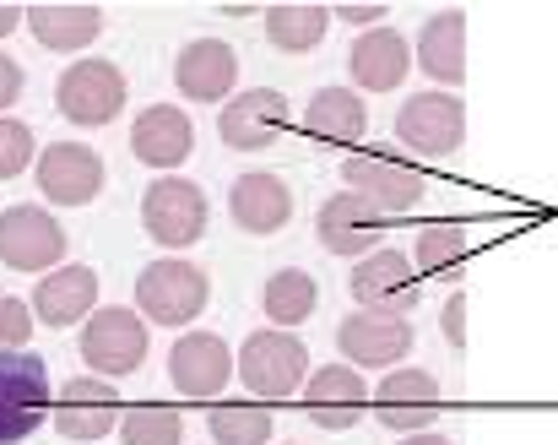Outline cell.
Instances as JSON below:
<instances>
[{
    "mask_svg": "<svg viewBox=\"0 0 558 445\" xmlns=\"http://www.w3.org/2000/svg\"><path fill=\"white\" fill-rule=\"evenodd\" d=\"M233 370H239V381H244L260 402H282V397L304 392V381H310V348H304L293 332L266 326V332H250V337L239 342Z\"/></svg>",
    "mask_w": 558,
    "mask_h": 445,
    "instance_id": "cell-1",
    "label": "cell"
},
{
    "mask_svg": "<svg viewBox=\"0 0 558 445\" xmlns=\"http://www.w3.org/2000/svg\"><path fill=\"white\" fill-rule=\"evenodd\" d=\"M125 98H131L125 71L114 60H104V55H87V60L65 65L60 82H54V109L71 125H109V120L125 115Z\"/></svg>",
    "mask_w": 558,
    "mask_h": 445,
    "instance_id": "cell-2",
    "label": "cell"
},
{
    "mask_svg": "<svg viewBox=\"0 0 558 445\" xmlns=\"http://www.w3.org/2000/svg\"><path fill=\"white\" fill-rule=\"evenodd\" d=\"M206 299H211V277L174 255L142 266V277H136V310L153 326H190L206 310Z\"/></svg>",
    "mask_w": 558,
    "mask_h": 445,
    "instance_id": "cell-3",
    "label": "cell"
},
{
    "mask_svg": "<svg viewBox=\"0 0 558 445\" xmlns=\"http://www.w3.org/2000/svg\"><path fill=\"white\" fill-rule=\"evenodd\" d=\"M54 408L49 364L33 353H0V445H22Z\"/></svg>",
    "mask_w": 558,
    "mask_h": 445,
    "instance_id": "cell-4",
    "label": "cell"
},
{
    "mask_svg": "<svg viewBox=\"0 0 558 445\" xmlns=\"http://www.w3.org/2000/svg\"><path fill=\"white\" fill-rule=\"evenodd\" d=\"M82 359L93 364V375H136L142 359H147V321L142 310H125V304H109V310H93L82 321Z\"/></svg>",
    "mask_w": 558,
    "mask_h": 445,
    "instance_id": "cell-5",
    "label": "cell"
},
{
    "mask_svg": "<svg viewBox=\"0 0 558 445\" xmlns=\"http://www.w3.org/2000/svg\"><path fill=\"white\" fill-rule=\"evenodd\" d=\"M396 142L417 158H450L466 142V104L456 93H412L396 109Z\"/></svg>",
    "mask_w": 558,
    "mask_h": 445,
    "instance_id": "cell-6",
    "label": "cell"
},
{
    "mask_svg": "<svg viewBox=\"0 0 558 445\" xmlns=\"http://www.w3.org/2000/svg\"><path fill=\"white\" fill-rule=\"evenodd\" d=\"M342 185L353 196H364L374 213H385V218H407L423 202V175L412 164H401L396 153H348Z\"/></svg>",
    "mask_w": 558,
    "mask_h": 445,
    "instance_id": "cell-7",
    "label": "cell"
},
{
    "mask_svg": "<svg viewBox=\"0 0 558 445\" xmlns=\"http://www.w3.org/2000/svg\"><path fill=\"white\" fill-rule=\"evenodd\" d=\"M206 218H211L206 191H201L195 180H180V175L153 180L147 196H142V228H147L158 244H169V250L195 244V239L206 233Z\"/></svg>",
    "mask_w": 558,
    "mask_h": 445,
    "instance_id": "cell-8",
    "label": "cell"
},
{
    "mask_svg": "<svg viewBox=\"0 0 558 445\" xmlns=\"http://www.w3.org/2000/svg\"><path fill=\"white\" fill-rule=\"evenodd\" d=\"M348 288L359 299V310H379V315H412L417 299H423V282L412 272V255L401 250H369L353 272H348Z\"/></svg>",
    "mask_w": 558,
    "mask_h": 445,
    "instance_id": "cell-9",
    "label": "cell"
},
{
    "mask_svg": "<svg viewBox=\"0 0 558 445\" xmlns=\"http://www.w3.org/2000/svg\"><path fill=\"white\" fill-rule=\"evenodd\" d=\"M49 419H54L60 441L93 445V441H104L109 430H120V392L104 375H76V381L60 386Z\"/></svg>",
    "mask_w": 558,
    "mask_h": 445,
    "instance_id": "cell-10",
    "label": "cell"
},
{
    "mask_svg": "<svg viewBox=\"0 0 558 445\" xmlns=\"http://www.w3.org/2000/svg\"><path fill=\"white\" fill-rule=\"evenodd\" d=\"M0 266L11 272H54L65 266V228L44 207H5L0 213Z\"/></svg>",
    "mask_w": 558,
    "mask_h": 445,
    "instance_id": "cell-11",
    "label": "cell"
},
{
    "mask_svg": "<svg viewBox=\"0 0 558 445\" xmlns=\"http://www.w3.org/2000/svg\"><path fill=\"white\" fill-rule=\"evenodd\" d=\"M412 321L407 315H379L359 310L337 326V348L353 370H401V359H412Z\"/></svg>",
    "mask_w": 558,
    "mask_h": 445,
    "instance_id": "cell-12",
    "label": "cell"
},
{
    "mask_svg": "<svg viewBox=\"0 0 558 445\" xmlns=\"http://www.w3.org/2000/svg\"><path fill=\"white\" fill-rule=\"evenodd\" d=\"M33 175H38L44 202H54V207H87L104 191V158L87 142H54V147H44L38 164H33Z\"/></svg>",
    "mask_w": 558,
    "mask_h": 445,
    "instance_id": "cell-13",
    "label": "cell"
},
{
    "mask_svg": "<svg viewBox=\"0 0 558 445\" xmlns=\"http://www.w3.org/2000/svg\"><path fill=\"white\" fill-rule=\"evenodd\" d=\"M288 120H293V109H288V98L277 87H250V93H239V98L222 104L217 136L233 153H260V147H271L288 131Z\"/></svg>",
    "mask_w": 558,
    "mask_h": 445,
    "instance_id": "cell-14",
    "label": "cell"
},
{
    "mask_svg": "<svg viewBox=\"0 0 558 445\" xmlns=\"http://www.w3.org/2000/svg\"><path fill=\"white\" fill-rule=\"evenodd\" d=\"M439 413V381L428 370H385L379 392H374V419L396 435H417L428 430Z\"/></svg>",
    "mask_w": 558,
    "mask_h": 445,
    "instance_id": "cell-15",
    "label": "cell"
},
{
    "mask_svg": "<svg viewBox=\"0 0 558 445\" xmlns=\"http://www.w3.org/2000/svg\"><path fill=\"white\" fill-rule=\"evenodd\" d=\"M315 239H320L331 255L364 261L369 250H379V239H385V213H374L369 202L353 196V191H337V196H326L320 213H315Z\"/></svg>",
    "mask_w": 558,
    "mask_h": 445,
    "instance_id": "cell-16",
    "label": "cell"
},
{
    "mask_svg": "<svg viewBox=\"0 0 558 445\" xmlns=\"http://www.w3.org/2000/svg\"><path fill=\"white\" fill-rule=\"evenodd\" d=\"M169 381L180 397H217L233 381V348L217 332H185L169 348Z\"/></svg>",
    "mask_w": 558,
    "mask_h": 445,
    "instance_id": "cell-17",
    "label": "cell"
},
{
    "mask_svg": "<svg viewBox=\"0 0 558 445\" xmlns=\"http://www.w3.org/2000/svg\"><path fill=\"white\" fill-rule=\"evenodd\" d=\"M369 408V386L353 364H326L304 381V419L320 430H353Z\"/></svg>",
    "mask_w": 558,
    "mask_h": 445,
    "instance_id": "cell-18",
    "label": "cell"
},
{
    "mask_svg": "<svg viewBox=\"0 0 558 445\" xmlns=\"http://www.w3.org/2000/svg\"><path fill=\"white\" fill-rule=\"evenodd\" d=\"M233 82H239V55L228 38H190L174 60V87L180 98L195 104H217V98H233Z\"/></svg>",
    "mask_w": 558,
    "mask_h": 445,
    "instance_id": "cell-19",
    "label": "cell"
},
{
    "mask_svg": "<svg viewBox=\"0 0 558 445\" xmlns=\"http://www.w3.org/2000/svg\"><path fill=\"white\" fill-rule=\"evenodd\" d=\"M27 304H33V321L65 332V326H76L98 310V272L93 266H54V272L38 277Z\"/></svg>",
    "mask_w": 558,
    "mask_h": 445,
    "instance_id": "cell-20",
    "label": "cell"
},
{
    "mask_svg": "<svg viewBox=\"0 0 558 445\" xmlns=\"http://www.w3.org/2000/svg\"><path fill=\"white\" fill-rule=\"evenodd\" d=\"M228 213H233V228H244V233H277L293 218V185L271 169L239 175L228 191Z\"/></svg>",
    "mask_w": 558,
    "mask_h": 445,
    "instance_id": "cell-21",
    "label": "cell"
},
{
    "mask_svg": "<svg viewBox=\"0 0 558 445\" xmlns=\"http://www.w3.org/2000/svg\"><path fill=\"white\" fill-rule=\"evenodd\" d=\"M195 147V125L180 104H153L136 115L131 125V153L147 164V169H180Z\"/></svg>",
    "mask_w": 558,
    "mask_h": 445,
    "instance_id": "cell-22",
    "label": "cell"
},
{
    "mask_svg": "<svg viewBox=\"0 0 558 445\" xmlns=\"http://www.w3.org/2000/svg\"><path fill=\"white\" fill-rule=\"evenodd\" d=\"M348 71L364 93H396L412 71V44L396 33V27H369L353 38L348 49Z\"/></svg>",
    "mask_w": 558,
    "mask_h": 445,
    "instance_id": "cell-23",
    "label": "cell"
},
{
    "mask_svg": "<svg viewBox=\"0 0 558 445\" xmlns=\"http://www.w3.org/2000/svg\"><path fill=\"white\" fill-rule=\"evenodd\" d=\"M417 65L434 82H450V87L466 82V11H434L417 27Z\"/></svg>",
    "mask_w": 558,
    "mask_h": 445,
    "instance_id": "cell-24",
    "label": "cell"
},
{
    "mask_svg": "<svg viewBox=\"0 0 558 445\" xmlns=\"http://www.w3.org/2000/svg\"><path fill=\"white\" fill-rule=\"evenodd\" d=\"M304 131L315 142H331V147H348V142H364L369 131V104L353 93V87H320L304 109Z\"/></svg>",
    "mask_w": 558,
    "mask_h": 445,
    "instance_id": "cell-25",
    "label": "cell"
},
{
    "mask_svg": "<svg viewBox=\"0 0 558 445\" xmlns=\"http://www.w3.org/2000/svg\"><path fill=\"white\" fill-rule=\"evenodd\" d=\"M27 27L44 49L54 55H76L104 33V5H27Z\"/></svg>",
    "mask_w": 558,
    "mask_h": 445,
    "instance_id": "cell-26",
    "label": "cell"
},
{
    "mask_svg": "<svg viewBox=\"0 0 558 445\" xmlns=\"http://www.w3.org/2000/svg\"><path fill=\"white\" fill-rule=\"evenodd\" d=\"M315 304H320V288H315V277H310V272H299V266L271 272V277H266V288H260V310H266V321H271V326H282V332L304 326V321L315 315Z\"/></svg>",
    "mask_w": 558,
    "mask_h": 445,
    "instance_id": "cell-27",
    "label": "cell"
},
{
    "mask_svg": "<svg viewBox=\"0 0 558 445\" xmlns=\"http://www.w3.org/2000/svg\"><path fill=\"white\" fill-rule=\"evenodd\" d=\"M331 33V5H266V38L282 55H310Z\"/></svg>",
    "mask_w": 558,
    "mask_h": 445,
    "instance_id": "cell-28",
    "label": "cell"
},
{
    "mask_svg": "<svg viewBox=\"0 0 558 445\" xmlns=\"http://www.w3.org/2000/svg\"><path fill=\"white\" fill-rule=\"evenodd\" d=\"M206 435L217 445H271L277 424H271V408L260 402H217L206 413Z\"/></svg>",
    "mask_w": 558,
    "mask_h": 445,
    "instance_id": "cell-29",
    "label": "cell"
},
{
    "mask_svg": "<svg viewBox=\"0 0 558 445\" xmlns=\"http://www.w3.org/2000/svg\"><path fill=\"white\" fill-rule=\"evenodd\" d=\"M120 441L125 445H185V419L169 402H142L120 413Z\"/></svg>",
    "mask_w": 558,
    "mask_h": 445,
    "instance_id": "cell-30",
    "label": "cell"
},
{
    "mask_svg": "<svg viewBox=\"0 0 558 445\" xmlns=\"http://www.w3.org/2000/svg\"><path fill=\"white\" fill-rule=\"evenodd\" d=\"M412 261H417V272H428V277H456V266L466 261V228H456V222L423 228L417 244H412Z\"/></svg>",
    "mask_w": 558,
    "mask_h": 445,
    "instance_id": "cell-31",
    "label": "cell"
},
{
    "mask_svg": "<svg viewBox=\"0 0 558 445\" xmlns=\"http://www.w3.org/2000/svg\"><path fill=\"white\" fill-rule=\"evenodd\" d=\"M27 164H38V142L22 120H5L0 115V180H16Z\"/></svg>",
    "mask_w": 558,
    "mask_h": 445,
    "instance_id": "cell-32",
    "label": "cell"
},
{
    "mask_svg": "<svg viewBox=\"0 0 558 445\" xmlns=\"http://www.w3.org/2000/svg\"><path fill=\"white\" fill-rule=\"evenodd\" d=\"M33 326H38V321H33V304L0 293V353H27Z\"/></svg>",
    "mask_w": 558,
    "mask_h": 445,
    "instance_id": "cell-33",
    "label": "cell"
},
{
    "mask_svg": "<svg viewBox=\"0 0 558 445\" xmlns=\"http://www.w3.org/2000/svg\"><path fill=\"white\" fill-rule=\"evenodd\" d=\"M439 326H445V337H450L456 348H466V293H461V288L445 299V310H439Z\"/></svg>",
    "mask_w": 558,
    "mask_h": 445,
    "instance_id": "cell-34",
    "label": "cell"
},
{
    "mask_svg": "<svg viewBox=\"0 0 558 445\" xmlns=\"http://www.w3.org/2000/svg\"><path fill=\"white\" fill-rule=\"evenodd\" d=\"M22 87H27V76H22V65L11 60V55H0V115L22 98Z\"/></svg>",
    "mask_w": 558,
    "mask_h": 445,
    "instance_id": "cell-35",
    "label": "cell"
},
{
    "mask_svg": "<svg viewBox=\"0 0 558 445\" xmlns=\"http://www.w3.org/2000/svg\"><path fill=\"white\" fill-rule=\"evenodd\" d=\"M331 16H342V22H353V27H385V16H390V5H331Z\"/></svg>",
    "mask_w": 558,
    "mask_h": 445,
    "instance_id": "cell-36",
    "label": "cell"
},
{
    "mask_svg": "<svg viewBox=\"0 0 558 445\" xmlns=\"http://www.w3.org/2000/svg\"><path fill=\"white\" fill-rule=\"evenodd\" d=\"M22 27V5H0V38Z\"/></svg>",
    "mask_w": 558,
    "mask_h": 445,
    "instance_id": "cell-37",
    "label": "cell"
},
{
    "mask_svg": "<svg viewBox=\"0 0 558 445\" xmlns=\"http://www.w3.org/2000/svg\"><path fill=\"white\" fill-rule=\"evenodd\" d=\"M401 445H456V441H445V435H434V430H417V435H407Z\"/></svg>",
    "mask_w": 558,
    "mask_h": 445,
    "instance_id": "cell-38",
    "label": "cell"
},
{
    "mask_svg": "<svg viewBox=\"0 0 558 445\" xmlns=\"http://www.w3.org/2000/svg\"><path fill=\"white\" fill-rule=\"evenodd\" d=\"M282 445H293V441H282Z\"/></svg>",
    "mask_w": 558,
    "mask_h": 445,
    "instance_id": "cell-39",
    "label": "cell"
}]
</instances>
